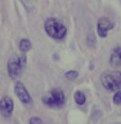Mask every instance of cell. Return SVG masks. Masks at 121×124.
Segmentation results:
<instances>
[{
  "mask_svg": "<svg viewBox=\"0 0 121 124\" xmlns=\"http://www.w3.org/2000/svg\"><path fill=\"white\" fill-rule=\"evenodd\" d=\"M44 30L48 36H50L54 40H63L67 35V27L62 23L59 19L49 17L45 19L44 23Z\"/></svg>",
  "mask_w": 121,
  "mask_h": 124,
  "instance_id": "6da1fadb",
  "label": "cell"
},
{
  "mask_svg": "<svg viewBox=\"0 0 121 124\" xmlns=\"http://www.w3.org/2000/svg\"><path fill=\"white\" fill-rule=\"evenodd\" d=\"M100 83L108 92H117L121 88V72L117 70L106 71L100 75Z\"/></svg>",
  "mask_w": 121,
  "mask_h": 124,
  "instance_id": "7a4b0ae2",
  "label": "cell"
},
{
  "mask_svg": "<svg viewBox=\"0 0 121 124\" xmlns=\"http://www.w3.org/2000/svg\"><path fill=\"white\" fill-rule=\"evenodd\" d=\"M27 63V57L23 53L21 56H12L8 61V75L10 79H18L22 75Z\"/></svg>",
  "mask_w": 121,
  "mask_h": 124,
  "instance_id": "3957f363",
  "label": "cell"
},
{
  "mask_svg": "<svg viewBox=\"0 0 121 124\" xmlns=\"http://www.w3.org/2000/svg\"><path fill=\"white\" fill-rule=\"evenodd\" d=\"M43 103L50 108H59L66 103V96L62 89L53 88L43 97Z\"/></svg>",
  "mask_w": 121,
  "mask_h": 124,
  "instance_id": "277c9868",
  "label": "cell"
},
{
  "mask_svg": "<svg viewBox=\"0 0 121 124\" xmlns=\"http://www.w3.org/2000/svg\"><path fill=\"white\" fill-rule=\"evenodd\" d=\"M14 93H15V96L18 97L19 101H21L25 106H31V105H32V97H31L28 91H27L26 87L21 83V81H15Z\"/></svg>",
  "mask_w": 121,
  "mask_h": 124,
  "instance_id": "5b68a950",
  "label": "cell"
},
{
  "mask_svg": "<svg viewBox=\"0 0 121 124\" xmlns=\"http://www.w3.org/2000/svg\"><path fill=\"white\" fill-rule=\"evenodd\" d=\"M112 29H114V23L107 17H100L97 22V32L100 38H107L108 32Z\"/></svg>",
  "mask_w": 121,
  "mask_h": 124,
  "instance_id": "8992f818",
  "label": "cell"
},
{
  "mask_svg": "<svg viewBox=\"0 0 121 124\" xmlns=\"http://www.w3.org/2000/svg\"><path fill=\"white\" fill-rule=\"evenodd\" d=\"M14 110V102L9 96H4L0 100V112L4 118H10Z\"/></svg>",
  "mask_w": 121,
  "mask_h": 124,
  "instance_id": "52a82bcc",
  "label": "cell"
},
{
  "mask_svg": "<svg viewBox=\"0 0 121 124\" xmlns=\"http://www.w3.org/2000/svg\"><path fill=\"white\" fill-rule=\"evenodd\" d=\"M110 65L114 67H120L121 66V45H116L111 50L110 54Z\"/></svg>",
  "mask_w": 121,
  "mask_h": 124,
  "instance_id": "ba28073f",
  "label": "cell"
},
{
  "mask_svg": "<svg viewBox=\"0 0 121 124\" xmlns=\"http://www.w3.org/2000/svg\"><path fill=\"white\" fill-rule=\"evenodd\" d=\"M73 100H75V102L79 105V106H83V105L86 102V96H85L84 92L76 91L75 94H73Z\"/></svg>",
  "mask_w": 121,
  "mask_h": 124,
  "instance_id": "9c48e42d",
  "label": "cell"
},
{
  "mask_svg": "<svg viewBox=\"0 0 121 124\" xmlns=\"http://www.w3.org/2000/svg\"><path fill=\"white\" fill-rule=\"evenodd\" d=\"M31 48H32V44H31V41L28 39H21V40H19V50H21L22 53L28 52Z\"/></svg>",
  "mask_w": 121,
  "mask_h": 124,
  "instance_id": "30bf717a",
  "label": "cell"
},
{
  "mask_svg": "<svg viewBox=\"0 0 121 124\" xmlns=\"http://www.w3.org/2000/svg\"><path fill=\"white\" fill-rule=\"evenodd\" d=\"M86 44L90 46V48H94L97 45V40H95V35L93 32H89L88 34V38H86Z\"/></svg>",
  "mask_w": 121,
  "mask_h": 124,
  "instance_id": "8fae6325",
  "label": "cell"
},
{
  "mask_svg": "<svg viewBox=\"0 0 121 124\" xmlns=\"http://www.w3.org/2000/svg\"><path fill=\"white\" fill-rule=\"evenodd\" d=\"M77 78H79V72L75 71V70H71V71L66 72V79H68V80H75Z\"/></svg>",
  "mask_w": 121,
  "mask_h": 124,
  "instance_id": "7c38bea8",
  "label": "cell"
},
{
  "mask_svg": "<svg viewBox=\"0 0 121 124\" xmlns=\"http://www.w3.org/2000/svg\"><path fill=\"white\" fill-rule=\"evenodd\" d=\"M112 101H114V103H115V105H121V91L115 92Z\"/></svg>",
  "mask_w": 121,
  "mask_h": 124,
  "instance_id": "4fadbf2b",
  "label": "cell"
},
{
  "mask_svg": "<svg viewBox=\"0 0 121 124\" xmlns=\"http://www.w3.org/2000/svg\"><path fill=\"white\" fill-rule=\"evenodd\" d=\"M28 124H43V123H41V119L40 118H37V116H32V118L30 119Z\"/></svg>",
  "mask_w": 121,
  "mask_h": 124,
  "instance_id": "5bb4252c",
  "label": "cell"
}]
</instances>
